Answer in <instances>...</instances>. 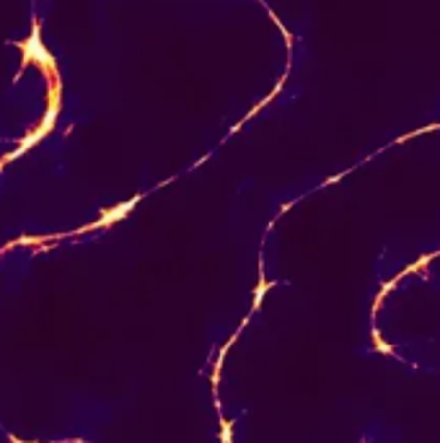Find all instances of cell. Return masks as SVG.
I'll return each instance as SVG.
<instances>
[{
  "instance_id": "obj_1",
  "label": "cell",
  "mask_w": 440,
  "mask_h": 443,
  "mask_svg": "<svg viewBox=\"0 0 440 443\" xmlns=\"http://www.w3.org/2000/svg\"><path fill=\"white\" fill-rule=\"evenodd\" d=\"M130 207H132V202H127V205H119V207H114V210H109V213L104 215V218H101V223H112V221H117V218H124Z\"/></svg>"
}]
</instances>
